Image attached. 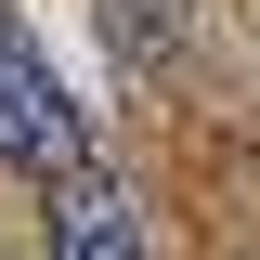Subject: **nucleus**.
Returning a JSON list of instances; mask_svg holds the SVG:
<instances>
[{
  "instance_id": "1",
  "label": "nucleus",
  "mask_w": 260,
  "mask_h": 260,
  "mask_svg": "<svg viewBox=\"0 0 260 260\" xmlns=\"http://www.w3.org/2000/svg\"><path fill=\"white\" fill-rule=\"evenodd\" d=\"M0 156L65 182V169H91V130H78V91L52 78V52L26 39V13L0 0Z\"/></svg>"
},
{
  "instance_id": "2",
  "label": "nucleus",
  "mask_w": 260,
  "mask_h": 260,
  "mask_svg": "<svg viewBox=\"0 0 260 260\" xmlns=\"http://www.w3.org/2000/svg\"><path fill=\"white\" fill-rule=\"evenodd\" d=\"M52 260H156V234H143V208H130L117 182H104V169H65L52 182Z\"/></svg>"
},
{
  "instance_id": "3",
  "label": "nucleus",
  "mask_w": 260,
  "mask_h": 260,
  "mask_svg": "<svg viewBox=\"0 0 260 260\" xmlns=\"http://www.w3.org/2000/svg\"><path fill=\"white\" fill-rule=\"evenodd\" d=\"M104 39H117L130 65H156V52H169L182 26H169V0H104Z\"/></svg>"
}]
</instances>
